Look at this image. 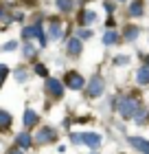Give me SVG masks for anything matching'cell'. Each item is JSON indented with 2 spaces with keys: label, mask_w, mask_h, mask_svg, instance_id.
I'll list each match as a JSON object with an SVG mask.
<instances>
[{
  "label": "cell",
  "mask_w": 149,
  "mask_h": 154,
  "mask_svg": "<svg viewBox=\"0 0 149 154\" xmlns=\"http://www.w3.org/2000/svg\"><path fill=\"white\" fill-rule=\"evenodd\" d=\"M81 137H83V145H88L92 152L101 148V134L99 132H81Z\"/></svg>",
  "instance_id": "9"
},
{
  "label": "cell",
  "mask_w": 149,
  "mask_h": 154,
  "mask_svg": "<svg viewBox=\"0 0 149 154\" xmlns=\"http://www.w3.org/2000/svg\"><path fill=\"white\" fill-rule=\"evenodd\" d=\"M9 73H11L9 66H7V64H0V88L4 86V82H7V77H9Z\"/></svg>",
  "instance_id": "25"
},
{
  "label": "cell",
  "mask_w": 149,
  "mask_h": 154,
  "mask_svg": "<svg viewBox=\"0 0 149 154\" xmlns=\"http://www.w3.org/2000/svg\"><path fill=\"white\" fill-rule=\"evenodd\" d=\"M118 2H127V0H118Z\"/></svg>",
  "instance_id": "35"
},
{
  "label": "cell",
  "mask_w": 149,
  "mask_h": 154,
  "mask_svg": "<svg viewBox=\"0 0 149 154\" xmlns=\"http://www.w3.org/2000/svg\"><path fill=\"white\" fill-rule=\"evenodd\" d=\"M105 26H108V29H114V26H116L114 18H108V22H105Z\"/></svg>",
  "instance_id": "32"
},
{
  "label": "cell",
  "mask_w": 149,
  "mask_h": 154,
  "mask_svg": "<svg viewBox=\"0 0 149 154\" xmlns=\"http://www.w3.org/2000/svg\"><path fill=\"white\" fill-rule=\"evenodd\" d=\"M7 154H24V152L20 150V148H16V145H13V148H9V150H7Z\"/></svg>",
  "instance_id": "30"
},
{
  "label": "cell",
  "mask_w": 149,
  "mask_h": 154,
  "mask_svg": "<svg viewBox=\"0 0 149 154\" xmlns=\"http://www.w3.org/2000/svg\"><path fill=\"white\" fill-rule=\"evenodd\" d=\"M127 143L140 154H149V139L145 137H127Z\"/></svg>",
  "instance_id": "10"
},
{
  "label": "cell",
  "mask_w": 149,
  "mask_h": 154,
  "mask_svg": "<svg viewBox=\"0 0 149 154\" xmlns=\"http://www.w3.org/2000/svg\"><path fill=\"white\" fill-rule=\"evenodd\" d=\"M33 73L40 75V77H44V79H48V77H51V75H48V68H46L44 64H35V66H33Z\"/></svg>",
  "instance_id": "24"
},
{
  "label": "cell",
  "mask_w": 149,
  "mask_h": 154,
  "mask_svg": "<svg viewBox=\"0 0 149 154\" xmlns=\"http://www.w3.org/2000/svg\"><path fill=\"white\" fill-rule=\"evenodd\" d=\"M4 18V11H2V7H0V20H2Z\"/></svg>",
  "instance_id": "34"
},
{
  "label": "cell",
  "mask_w": 149,
  "mask_h": 154,
  "mask_svg": "<svg viewBox=\"0 0 149 154\" xmlns=\"http://www.w3.org/2000/svg\"><path fill=\"white\" fill-rule=\"evenodd\" d=\"M13 20H16V22H22V20H24V13L16 11V13H13Z\"/></svg>",
  "instance_id": "31"
},
{
  "label": "cell",
  "mask_w": 149,
  "mask_h": 154,
  "mask_svg": "<svg viewBox=\"0 0 149 154\" xmlns=\"http://www.w3.org/2000/svg\"><path fill=\"white\" fill-rule=\"evenodd\" d=\"M145 66L149 68V55H147V57H145Z\"/></svg>",
  "instance_id": "33"
},
{
  "label": "cell",
  "mask_w": 149,
  "mask_h": 154,
  "mask_svg": "<svg viewBox=\"0 0 149 154\" xmlns=\"http://www.w3.org/2000/svg\"><path fill=\"white\" fill-rule=\"evenodd\" d=\"M138 35H140V26H136V24H127L125 26V31H123V40L125 42H136Z\"/></svg>",
  "instance_id": "15"
},
{
  "label": "cell",
  "mask_w": 149,
  "mask_h": 154,
  "mask_svg": "<svg viewBox=\"0 0 149 154\" xmlns=\"http://www.w3.org/2000/svg\"><path fill=\"white\" fill-rule=\"evenodd\" d=\"M13 77H16L18 84H24L26 79H29V71H24V68H16V71H13Z\"/></svg>",
  "instance_id": "22"
},
{
  "label": "cell",
  "mask_w": 149,
  "mask_h": 154,
  "mask_svg": "<svg viewBox=\"0 0 149 154\" xmlns=\"http://www.w3.org/2000/svg\"><path fill=\"white\" fill-rule=\"evenodd\" d=\"M105 93V79L101 75H92L86 84V97L88 99H99Z\"/></svg>",
  "instance_id": "3"
},
{
  "label": "cell",
  "mask_w": 149,
  "mask_h": 154,
  "mask_svg": "<svg viewBox=\"0 0 149 154\" xmlns=\"http://www.w3.org/2000/svg\"><path fill=\"white\" fill-rule=\"evenodd\" d=\"M33 134H31V130H22V132H18L16 134V148H20V150H31L33 148Z\"/></svg>",
  "instance_id": "6"
},
{
  "label": "cell",
  "mask_w": 149,
  "mask_h": 154,
  "mask_svg": "<svg viewBox=\"0 0 149 154\" xmlns=\"http://www.w3.org/2000/svg\"><path fill=\"white\" fill-rule=\"evenodd\" d=\"M90 154H99V152H90Z\"/></svg>",
  "instance_id": "36"
},
{
  "label": "cell",
  "mask_w": 149,
  "mask_h": 154,
  "mask_svg": "<svg viewBox=\"0 0 149 154\" xmlns=\"http://www.w3.org/2000/svg\"><path fill=\"white\" fill-rule=\"evenodd\" d=\"M35 55H37V48H35L31 42H22V57L24 60H35Z\"/></svg>",
  "instance_id": "19"
},
{
  "label": "cell",
  "mask_w": 149,
  "mask_h": 154,
  "mask_svg": "<svg viewBox=\"0 0 149 154\" xmlns=\"http://www.w3.org/2000/svg\"><path fill=\"white\" fill-rule=\"evenodd\" d=\"M138 108H140V101L132 95H123V97L116 99V112H118L121 119H134Z\"/></svg>",
  "instance_id": "1"
},
{
  "label": "cell",
  "mask_w": 149,
  "mask_h": 154,
  "mask_svg": "<svg viewBox=\"0 0 149 154\" xmlns=\"http://www.w3.org/2000/svg\"><path fill=\"white\" fill-rule=\"evenodd\" d=\"M75 35L79 38L81 42H83V40H90V38H92V29H86V26H81V29H77V31H75Z\"/></svg>",
  "instance_id": "23"
},
{
  "label": "cell",
  "mask_w": 149,
  "mask_h": 154,
  "mask_svg": "<svg viewBox=\"0 0 149 154\" xmlns=\"http://www.w3.org/2000/svg\"><path fill=\"white\" fill-rule=\"evenodd\" d=\"M40 31H42V24L35 22V24H29V26H22V33H20V35H22L24 42H29L31 38H37Z\"/></svg>",
  "instance_id": "14"
},
{
  "label": "cell",
  "mask_w": 149,
  "mask_h": 154,
  "mask_svg": "<svg viewBox=\"0 0 149 154\" xmlns=\"http://www.w3.org/2000/svg\"><path fill=\"white\" fill-rule=\"evenodd\" d=\"M75 5H77V0H55V7H57V11H61V13L75 11Z\"/></svg>",
  "instance_id": "17"
},
{
  "label": "cell",
  "mask_w": 149,
  "mask_h": 154,
  "mask_svg": "<svg viewBox=\"0 0 149 154\" xmlns=\"http://www.w3.org/2000/svg\"><path fill=\"white\" fill-rule=\"evenodd\" d=\"M22 125H24V130H33L35 125H40V112L33 108H26L22 115Z\"/></svg>",
  "instance_id": "7"
},
{
  "label": "cell",
  "mask_w": 149,
  "mask_h": 154,
  "mask_svg": "<svg viewBox=\"0 0 149 154\" xmlns=\"http://www.w3.org/2000/svg\"><path fill=\"white\" fill-rule=\"evenodd\" d=\"M147 121H149V110L138 108V110H136V115H134V123H136V125H145Z\"/></svg>",
  "instance_id": "21"
},
{
  "label": "cell",
  "mask_w": 149,
  "mask_h": 154,
  "mask_svg": "<svg viewBox=\"0 0 149 154\" xmlns=\"http://www.w3.org/2000/svg\"><path fill=\"white\" fill-rule=\"evenodd\" d=\"M48 38L51 40H61L64 38V24L59 22V20H53L51 24H48Z\"/></svg>",
  "instance_id": "13"
},
{
  "label": "cell",
  "mask_w": 149,
  "mask_h": 154,
  "mask_svg": "<svg viewBox=\"0 0 149 154\" xmlns=\"http://www.w3.org/2000/svg\"><path fill=\"white\" fill-rule=\"evenodd\" d=\"M103 7H105V11H108V13H114V9H116V7H114V2H110V0H105V2H103Z\"/></svg>",
  "instance_id": "29"
},
{
  "label": "cell",
  "mask_w": 149,
  "mask_h": 154,
  "mask_svg": "<svg viewBox=\"0 0 149 154\" xmlns=\"http://www.w3.org/2000/svg\"><path fill=\"white\" fill-rule=\"evenodd\" d=\"M127 16L130 18H143L145 16V0H132L127 7Z\"/></svg>",
  "instance_id": "11"
},
{
  "label": "cell",
  "mask_w": 149,
  "mask_h": 154,
  "mask_svg": "<svg viewBox=\"0 0 149 154\" xmlns=\"http://www.w3.org/2000/svg\"><path fill=\"white\" fill-rule=\"evenodd\" d=\"M103 44L105 46H116V44H121V35L114 31V29H108L103 33Z\"/></svg>",
  "instance_id": "16"
},
{
  "label": "cell",
  "mask_w": 149,
  "mask_h": 154,
  "mask_svg": "<svg viewBox=\"0 0 149 154\" xmlns=\"http://www.w3.org/2000/svg\"><path fill=\"white\" fill-rule=\"evenodd\" d=\"M92 22H97V13L92 11V9H81L77 24H79V26H88V24H92Z\"/></svg>",
  "instance_id": "12"
},
{
  "label": "cell",
  "mask_w": 149,
  "mask_h": 154,
  "mask_svg": "<svg viewBox=\"0 0 149 154\" xmlns=\"http://www.w3.org/2000/svg\"><path fill=\"white\" fill-rule=\"evenodd\" d=\"M16 48H18V42H16V40H9L7 44H2V51H7V53L16 51Z\"/></svg>",
  "instance_id": "28"
},
{
  "label": "cell",
  "mask_w": 149,
  "mask_h": 154,
  "mask_svg": "<svg viewBox=\"0 0 149 154\" xmlns=\"http://www.w3.org/2000/svg\"><path fill=\"white\" fill-rule=\"evenodd\" d=\"M66 53L70 55V57H79V55L83 53V42L77 38V35L68 38V42H66Z\"/></svg>",
  "instance_id": "8"
},
{
  "label": "cell",
  "mask_w": 149,
  "mask_h": 154,
  "mask_svg": "<svg viewBox=\"0 0 149 154\" xmlns=\"http://www.w3.org/2000/svg\"><path fill=\"white\" fill-rule=\"evenodd\" d=\"M64 86L70 88V90H83L86 88V79L79 71H68L64 75Z\"/></svg>",
  "instance_id": "5"
},
{
  "label": "cell",
  "mask_w": 149,
  "mask_h": 154,
  "mask_svg": "<svg viewBox=\"0 0 149 154\" xmlns=\"http://www.w3.org/2000/svg\"><path fill=\"white\" fill-rule=\"evenodd\" d=\"M11 123H13V117L9 110H2L0 108V132L7 130V128H11Z\"/></svg>",
  "instance_id": "20"
},
{
  "label": "cell",
  "mask_w": 149,
  "mask_h": 154,
  "mask_svg": "<svg viewBox=\"0 0 149 154\" xmlns=\"http://www.w3.org/2000/svg\"><path fill=\"white\" fill-rule=\"evenodd\" d=\"M130 64V55H116L114 57V66H127Z\"/></svg>",
  "instance_id": "26"
},
{
  "label": "cell",
  "mask_w": 149,
  "mask_h": 154,
  "mask_svg": "<svg viewBox=\"0 0 149 154\" xmlns=\"http://www.w3.org/2000/svg\"><path fill=\"white\" fill-rule=\"evenodd\" d=\"M136 84L138 86H149V68L145 64L136 71Z\"/></svg>",
  "instance_id": "18"
},
{
  "label": "cell",
  "mask_w": 149,
  "mask_h": 154,
  "mask_svg": "<svg viewBox=\"0 0 149 154\" xmlns=\"http://www.w3.org/2000/svg\"><path fill=\"white\" fill-rule=\"evenodd\" d=\"M70 143L73 145H83V137L79 132H70Z\"/></svg>",
  "instance_id": "27"
},
{
  "label": "cell",
  "mask_w": 149,
  "mask_h": 154,
  "mask_svg": "<svg viewBox=\"0 0 149 154\" xmlns=\"http://www.w3.org/2000/svg\"><path fill=\"white\" fill-rule=\"evenodd\" d=\"M44 90H46V95L51 97V99L61 101V99H64V93H66V86H64V82H59L57 77H48Z\"/></svg>",
  "instance_id": "4"
},
{
  "label": "cell",
  "mask_w": 149,
  "mask_h": 154,
  "mask_svg": "<svg viewBox=\"0 0 149 154\" xmlns=\"http://www.w3.org/2000/svg\"><path fill=\"white\" fill-rule=\"evenodd\" d=\"M59 137V130L53 128V125H44V128H40L37 132H35L33 137V143L35 145H48V143H55Z\"/></svg>",
  "instance_id": "2"
}]
</instances>
